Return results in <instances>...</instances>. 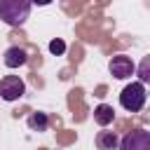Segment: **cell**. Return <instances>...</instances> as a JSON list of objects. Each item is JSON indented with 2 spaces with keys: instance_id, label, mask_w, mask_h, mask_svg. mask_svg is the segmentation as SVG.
Returning a JSON list of instances; mask_svg holds the SVG:
<instances>
[{
  "instance_id": "1",
  "label": "cell",
  "mask_w": 150,
  "mask_h": 150,
  "mask_svg": "<svg viewBox=\"0 0 150 150\" xmlns=\"http://www.w3.org/2000/svg\"><path fill=\"white\" fill-rule=\"evenodd\" d=\"M30 0H0V19L7 26H23L30 16Z\"/></svg>"
},
{
  "instance_id": "2",
  "label": "cell",
  "mask_w": 150,
  "mask_h": 150,
  "mask_svg": "<svg viewBox=\"0 0 150 150\" xmlns=\"http://www.w3.org/2000/svg\"><path fill=\"white\" fill-rule=\"evenodd\" d=\"M145 98H148L145 84H143V82H131V84H127V87L122 89V94H120V105H122L124 110H129V112H138V110H143Z\"/></svg>"
},
{
  "instance_id": "3",
  "label": "cell",
  "mask_w": 150,
  "mask_h": 150,
  "mask_svg": "<svg viewBox=\"0 0 150 150\" xmlns=\"http://www.w3.org/2000/svg\"><path fill=\"white\" fill-rule=\"evenodd\" d=\"M26 94V82L19 75H5L0 80V98L2 101H19Z\"/></svg>"
},
{
  "instance_id": "4",
  "label": "cell",
  "mask_w": 150,
  "mask_h": 150,
  "mask_svg": "<svg viewBox=\"0 0 150 150\" xmlns=\"http://www.w3.org/2000/svg\"><path fill=\"white\" fill-rule=\"evenodd\" d=\"M117 150H150V131L145 129H134L120 138Z\"/></svg>"
},
{
  "instance_id": "5",
  "label": "cell",
  "mask_w": 150,
  "mask_h": 150,
  "mask_svg": "<svg viewBox=\"0 0 150 150\" xmlns=\"http://www.w3.org/2000/svg\"><path fill=\"white\" fill-rule=\"evenodd\" d=\"M108 68H110V75H112L115 80H127V77H131V75L136 73V63H134L127 54L112 56L110 63H108Z\"/></svg>"
},
{
  "instance_id": "6",
  "label": "cell",
  "mask_w": 150,
  "mask_h": 150,
  "mask_svg": "<svg viewBox=\"0 0 150 150\" xmlns=\"http://www.w3.org/2000/svg\"><path fill=\"white\" fill-rule=\"evenodd\" d=\"M2 61H5L7 68H21V66L28 63V54H26L23 47H7Z\"/></svg>"
},
{
  "instance_id": "7",
  "label": "cell",
  "mask_w": 150,
  "mask_h": 150,
  "mask_svg": "<svg viewBox=\"0 0 150 150\" xmlns=\"http://www.w3.org/2000/svg\"><path fill=\"white\" fill-rule=\"evenodd\" d=\"M117 145H120V136L115 131L103 129L96 134V148L98 150H117Z\"/></svg>"
},
{
  "instance_id": "8",
  "label": "cell",
  "mask_w": 150,
  "mask_h": 150,
  "mask_svg": "<svg viewBox=\"0 0 150 150\" xmlns=\"http://www.w3.org/2000/svg\"><path fill=\"white\" fill-rule=\"evenodd\" d=\"M112 120H115V110H112V105L101 103V105L94 108V122H96L98 127H108V124H112Z\"/></svg>"
},
{
  "instance_id": "9",
  "label": "cell",
  "mask_w": 150,
  "mask_h": 150,
  "mask_svg": "<svg viewBox=\"0 0 150 150\" xmlns=\"http://www.w3.org/2000/svg\"><path fill=\"white\" fill-rule=\"evenodd\" d=\"M26 124H28L30 131H47V127H49V115H47V112H30V115L26 117Z\"/></svg>"
},
{
  "instance_id": "10",
  "label": "cell",
  "mask_w": 150,
  "mask_h": 150,
  "mask_svg": "<svg viewBox=\"0 0 150 150\" xmlns=\"http://www.w3.org/2000/svg\"><path fill=\"white\" fill-rule=\"evenodd\" d=\"M148 66H150V59H143V61H141V68H138V77H141V82H143V84H145V82H150Z\"/></svg>"
},
{
  "instance_id": "11",
  "label": "cell",
  "mask_w": 150,
  "mask_h": 150,
  "mask_svg": "<svg viewBox=\"0 0 150 150\" xmlns=\"http://www.w3.org/2000/svg\"><path fill=\"white\" fill-rule=\"evenodd\" d=\"M49 52L56 54V56L63 54V52H66V42H63V40H52V42H49Z\"/></svg>"
},
{
  "instance_id": "12",
  "label": "cell",
  "mask_w": 150,
  "mask_h": 150,
  "mask_svg": "<svg viewBox=\"0 0 150 150\" xmlns=\"http://www.w3.org/2000/svg\"><path fill=\"white\" fill-rule=\"evenodd\" d=\"M30 2H33V5H38V7H45V5H49L52 0H30Z\"/></svg>"
}]
</instances>
